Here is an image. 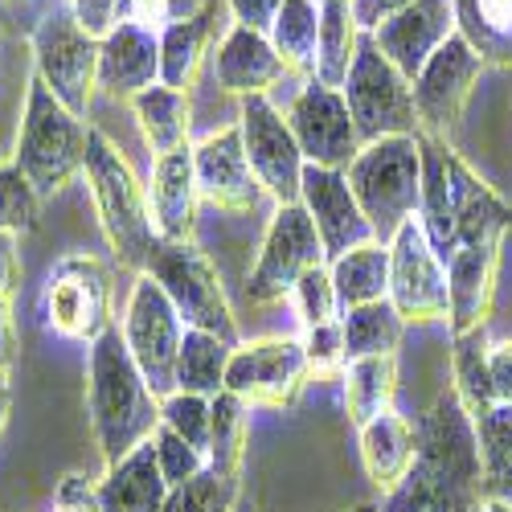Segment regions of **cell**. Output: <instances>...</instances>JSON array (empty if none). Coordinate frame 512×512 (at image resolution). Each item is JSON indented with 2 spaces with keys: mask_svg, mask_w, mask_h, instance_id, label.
<instances>
[{
  "mask_svg": "<svg viewBox=\"0 0 512 512\" xmlns=\"http://www.w3.org/2000/svg\"><path fill=\"white\" fill-rule=\"evenodd\" d=\"M488 373H492V398L512 402V340H496L488 349Z\"/></svg>",
  "mask_w": 512,
  "mask_h": 512,
  "instance_id": "681fc988",
  "label": "cell"
},
{
  "mask_svg": "<svg viewBox=\"0 0 512 512\" xmlns=\"http://www.w3.org/2000/svg\"><path fill=\"white\" fill-rule=\"evenodd\" d=\"M287 127L295 144H300L304 160L316 168H345L357 160L361 152V136H357V123L349 115V103L336 87H324V82L308 78L295 99L287 103Z\"/></svg>",
  "mask_w": 512,
  "mask_h": 512,
  "instance_id": "2e32d148",
  "label": "cell"
},
{
  "mask_svg": "<svg viewBox=\"0 0 512 512\" xmlns=\"http://www.w3.org/2000/svg\"><path fill=\"white\" fill-rule=\"evenodd\" d=\"M291 300H295V312H300L304 328L340 320V300H336V283H332L328 263L324 267H312L300 283H295L291 287Z\"/></svg>",
  "mask_w": 512,
  "mask_h": 512,
  "instance_id": "b9f144b4",
  "label": "cell"
},
{
  "mask_svg": "<svg viewBox=\"0 0 512 512\" xmlns=\"http://www.w3.org/2000/svg\"><path fill=\"white\" fill-rule=\"evenodd\" d=\"M300 345H304V357H308V373L312 377H345L349 353H345V328H340V320L304 328Z\"/></svg>",
  "mask_w": 512,
  "mask_h": 512,
  "instance_id": "7bdbcfd3",
  "label": "cell"
},
{
  "mask_svg": "<svg viewBox=\"0 0 512 512\" xmlns=\"http://www.w3.org/2000/svg\"><path fill=\"white\" fill-rule=\"evenodd\" d=\"M242 500V484L238 480H222V476H213L209 467L201 476L177 484V488H168V500L160 512H234Z\"/></svg>",
  "mask_w": 512,
  "mask_h": 512,
  "instance_id": "74e56055",
  "label": "cell"
},
{
  "mask_svg": "<svg viewBox=\"0 0 512 512\" xmlns=\"http://www.w3.org/2000/svg\"><path fill=\"white\" fill-rule=\"evenodd\" d=\"M82 177L91 185L99 226H103L107 246L115 250V263L144 275L156 246H160V238L152 230V213H148V189L140 185L132 164L123 160V152L99 132V127H91Z\"/></svg>",
  "mask_w": 512,
  "mask_h": 512,
  "instance_id": "3957f363",
  "label": "cell"
},
{
  "mask_svg": "<svg viewBox=\"0 0 512 512\" xmlns=\"http://www.w3.org/2000/svg\"><path fill=\"white\" fill-rule=\"evenodd\" d=\"M349 189L373 230V242L390 246L394 234L418 218L422 205V144L418 136H386L361 144L345 168Z\"/></svg>",
  "mask_w": 512,
  "mask_h": 512,
  "instance_id": "277c9868",
  "label": "cell"
},
{
  "mask_svg": "<svg viewBox=\"0 0 512 512\" xmlns=\"http://www.w3.org/2000/svg\"><path fill=\"white\" fill-rule=\"evenodd\" d=\"M455 29L484 66H512V0H455Z\"/></svg>",
  "mask_w": 512,
  "mask_h": 512,
  "instance_id": "1f68e13d",
  "label": "cell"
},
{
  "mask_svg": "<svg viewBox=\"0 0 512 512\" xmlns=\"http://www.w3.org/2000/svg\"><path fill=\"white\" fill-rule=\"evenodd\" d=\"M197 9H201L197 0H119V21H132V25H144V29L160 33L173 21L193 17Z\"/></svg>",
  "mask_w": 512,
  "mask_h": 512,
  "instance_id": "f6af8a7d",
  "label": "cell"
},
{
  "mask_svg": "<svg viewBox=\"0 0 512 512\" xmlns=\"http://www.w3.org/2000/svg\"><path fill=\"white\" fill-rule=\"evenodd\" d=\"M316 5H328V0H316Z\"/></svg>",
  "mask_w": 512,
  "mask_h": 512,
  "instance_id": "91938a15",
  "label": "cell"
},
{
  "mask_svg": "<svg viewBox=\"0 0 512 512\" xmlns=\"http://www.w3.org/2000/svg\"><path fill=\"white\" fill-rule=\"evenodd\" d=\"M472 431H476L480 467H484V484H488L512 463V402H496L492 410H484L472 422Z\"/></svg>",
  "mask_w": 512,
  "mask_h": 512,
  "instance_id": "ab89813d",
  "label": "cell"
},
{
  "mask_svg": "<svg viewBox=\"0 0 512 512\" xmlns=\"http://www.w3.org/2000/svg\"><path fill=\"white\" fill-rule=\"evenodd\" d=\"M144 275H152L164 287V295L173 300L185 328H201V332L230 340V345H242L222 275L197 242H160Z\"/></svg>",
  "mask_w": 512,
  "mask_h": 512,
  "instance_id": "8992f818",
  "label": "cell"
},
{
  "mask_svg": "<svg viewBox=\"0 0 512 512\" xmlns=\"http://www.w3.org/2000/svg\"><path fill=\"white\" fill-rule=\"evenodd\" d=\"M87 414H91V435L103 455V463H119L144 447L156 426H160V398L148 390L144 373L136 369L132 353L123 345V332L107 328L87 361Z\"/></svg>",
  "mask_w": 512,
  "mask_h": 512,
  "instance_id": "7a4b0ae2",
  "label": "cell"
},
{
  "mask_svg": "<svg viewBox=\"0 0 512 512\" xmlns=\"http://www.w3.org/2000/svg\"><path fill=\"white\" fill-rule=\"evenodd\" d=\"M222 5L230 9L234 25H246V29H259V33H271L283 0H222Z\"/></svg>",
  "mask_w": 512,
  "mask_h": 512,
  "instance_id": "c3c4849f",
  "label": "cell"
},
{
  "mask_svg": "<svg viewBox=\"0 0 512 512\" xmlns=\"http://www.w3.org/2000/svg\"><path fill=\"white\" fill-rule=\"evenodd\" d=\"M33 74L46 82L50 95L70 107L78 119H87L95 91H99V41L74 21L70 9L41 13L29 37Z\"/></svg>",
  "mask_w": 512,
  "mask_h": 512,
  "instance_id": "52a82bcc",
  "label": "cell"
},
{
  "mask_svg": "<svg viewBox=\"0 0 512 512\" xmlns=\"http://www.w3.org/2000/svg\"><path fill=\"white\" fill-rule=\"evenodd\" d=\"M152 447H156V463H160V476L168 480V488H177V484H185V480L201 476L205 467H209V463H205V455H201L197 447H189L177 431H168L164 422L156 426Z\"/></svg>",
  "mask_w": 512,
  "mask_h": 512,
  "instance_id": "ee69618b",
  "label": "cell"
},
{
  "mask_svg": "<svg viewBox=\"0 0 512 512\" xmlns=\"http://www.w3.org/2000/svg\"><path fill=\"white\" fill-rule=\"evenodd\" d=\"M132 115H136V127H140V136H144L152 160L189 148L193 103H189L185 91H173V87H164V82H156V87H148L144 95L132 99Z\"/></svg>",
  "mask_w": 512,
  "mask_h": 512,
  "instance_id": "83f0119b",
  "label": "cell"
},
{
  "mask_svg": "<svg viewBox=\"0 0 512 512\" xmlns=\"http://www.w3.org/2000/svg\"><path fill=\"white\" fill-rule=\"evenodd\" d=\"M70 13L95 41H103L119 25V0H70Z\"/></svg>",
  "mask_w": 512,
  "mask_h": 512,
  "instance_id": "7dc6e473",
  "label": "cell"
},
{
  "mask_svg": "<svg viewBox=\"0 0 512 512\" xmlns=\"http://www.w3.org/2000/svg\"><path fill=\"white\" fill-rule=\"evenodd\" d=\"M160 422L168 431H177L189 447H197L201 455H209V422H213V398L201 394H168L160 398ZM209 463V459H205Z\"/></svg>",
  "mask_w": 512,
  "mask_h": 512,
  "instance_id": "f35d334b",
  "label": "cell"
},
{
  "mask_svg": "<svg viewBox=\"0 0 512 512\" xmlns=\"http://www.w3.org/2000/svg\"><path fill=\"white\" fill-rule=\"evenodd\" d=\"M340 328H345V353H349V361H361V357L398 353L406 320L398 316V308L390 300H377V304H365V308L340 312Z\"/></svg>",
  "mask_w": 512,
  "mask_h": 512,
  "instance_id": "8d00e7d4",
  "label": "cell"
},
{
  "mask_svg": "<svg viewBox=\"0 0 512 512\" xmlns=\"http://www.w3.org/2000/svg\"><path fill=\"white\" fill-rule=\"evenodd\" d=\"M488 328H472L463 336H451V390L459 398V406L467 410V418H480L484 410L496 406L492 398V373H488Z\"/></svg>",
  "mask_w": 512,
  "mask_h": 512,
  "instance_id": "d6a6232c",
  "label": "cell"
},
{
  "mask_svg": "<svg viewBox=\"0 0 512 512\" xmlns=\"http://www.w3.org/2000/svg\"><path fill=\"white\" fill-rule=\"evenodd\" d=\"M193 173H197L201 201H209L222 213H250L267 197V189L259 185V177H254V168L246 160L238 123L218 127V132H209L193 144Z\"/></svg>",
  "mask_w": 512,
  "mask_h": 512,
  "instance_id": "e0dca14e",
  "label": "cell"
},
{
  "mask_svg": "<svg viewBox=\"0 0 512 512\" xmlns=\"http://www.w3.org/2000/svg\"><path fill=\"white\" fill-rule=\"evenodd\" d=\"M349 5H353L357 25H361L365 33H373L381 21H390L394 13H402V9L418 5V0H349Z\"/></svg>",
  "mask_w": 512,
  "mask_h": 512,
  "instance_id": "816d5d0a",
  "label": "cell"
},
{
  "mask_svg": "<svg viewBox=\"0 0 512 512\" xmlns=\"http://www.w3.org/2000/svg\"><path fill=\"white\" fill-rule=\"evenodd\" d=\"M484 58L467 46V37L455 29L443 46L435 50V58L418 70V78L410 82L414 87V111H418V132L422 136H439L447 140L463 111L467 99H472L476 82H480Z\"/></svg>",
  "mask_w": 512,
  "mask_h": 512,
  "instance_id": "9a60e30c",
  "label": "cell"
},
{
  "mask_svg": "<svg viewBox=\"0 0 512 512\" xmlns=\"http://www.w3.org/2000/svg\"><path fill=\"white\" fill-rule=\"evenodd\" d=\"M218 5H201L193 17L173 21L168 29H160V82L173 91H193L197 70L213 46V33H218Z\"/></svg>",
  "mask_w": 512,
  "mask_h": 512,
  "instance_id": "4316f807",
  "label": "cell"
},
{
  "mask_svg": "<svg viewBox=\"0 0 512 512\" xmlns=\"http://www.w3.org/2000/svg\"><path fill=\"white\" fill-rule=\"evenodd\" d=\"M361 37L365 29L357 25L353 17V5L349 0H328L320 5V46H316V82L324 87H345V78L357 62V50H361Z\"/></svg>",
  "mask_w": 512,
  "mask_h": 512,
  "instance_id": "4dcf8cb0",
  "label": "cell"
},
{
  "mask_svg": "<svg viewBox=\"0 0 512 512\" xmlns=\"http://www.w3.org/2000/svg\"><path fill=\"white\" fill-rule=\"evenodd\" d=\"M484 492H488V496H496V500H508V504H512V463L504 467V472H500L496 480H488V484H484Z\"/></svg>",
  "mask_w": 512,
  "mask_h": 512,
  "instance_id": "11a10c76",
  "label": "cell"
},
{
  "mask_svg": "<svg viewBox=\"0 0 512 512\" xmlns=\"http://www.w3.org/2000/svg\"><path fill=\"white\" fill-rule=\"evenodd\" d=\"M156 82H160V33L119 21L99 41V91L132 103Z\"/></svg>",
  "mask_w": 512,
  "mask_h": 512,
  "instance_id": "603a6c76",
  "label": "cell"
},
{
  "mask_svg": "<svg viewBox=\"0 0 512 512\" xmlns=\"http://www.w3.org/2000/svg\"><path fill=\"white\" fill-rule=\"evenodd\" d=\"M414 459H418V431L406 414L390 410L373 418L369 426H361V463H365V476L381 488V496L402 488Z\"/></svg>",
  "mask_w": 512,
  "mask_h": 512,
  "instance_id": "484cf974",
  "label": "cell"
},
{
  "mask_svg": "<svg viewBox=\"0 0 512 512\" xmlns=\"http://www.w3.org/2000/svg\"><path fill=\"white\" fill-rule=\"evenodd\" d=\"M349 512H377V504H369V500H365V504H357V508H349Z\"/></svg>",
  "mask_w": 512,
  "mask_h": 512,
  "instance_id": "6f0895ef",
  "label": "cell"
},
{
  "mask_svg": "<svg viewBox=\"0 0 512 512\" xmlns=\"http://www.w3.org/2000/svg\"><path fill=\"white\" fill-rule=\"evenodd\" d=\"M54 512H103L99 508V488L82 472H66L54 484Z\"/></svg>",
  "mask_w": 512,
  "mask_h": 512,
  "instance_id": "bcb514c9",
  "label": "cell"
},
{
  "mask_svg": "<svg viewBox=\"0 0 512 512\" xmlns=\"http://www.w3.org/2000/svg\"><path fill=\"white\" fill-rule=\"evenodd\" d=\"M107 316H111V271L87 250L62 254L46 287H41V320H46V328L62 340L95 345L107 332Z\"/></svg>",
  "mask_w": 512,
  "mask_h": 512,
  "instance_id": "30bf717a",
  "label": "cell"
},
{
  "mask_svg": "<svg viewBox=\"0 0 512 512\" xmlns=\"http://www.w3.org/2000/svg\"><path fill=\"white\" fill-rule=\"evenodd\" d=\"M324 242L308 218V209L295 205H275V218L263 234L259 259H254L250 275H246V300L250 304H279L283 295H291V287L300 283L312 267H324Z\"/></svg>",
  "mask_w": 512,
  "mask_h": 512,
  "instance_id": "8fae6325",
  "label": "cell"
},
{
  "mask_svg": "<svg viewBox=\"0 0 512 512\" xmlns=\"http://www.w3.org/2000/svg\"><path fill=\"white\" fill-rule=\"evenodd\" d=\"M17 357V328L9 316V304H0V369H9Z\"/></svg>",
  "mask_w": 512,
  "mask_h": 512,
  "instance_id": "f5cc1de1",
  "label": "cell"
},
{
  "mask_svg": "<svg viewBox=\"0 0 512 512\" xmlns=\"http://www.w3.org/2000/svg\"><path fill=\"white\" fill-rule=\"evenodd\" d=\"M283 74L287 66L275 54L271 37L230 21V29L218 37V50H213V78H218V87L242 103L250 95H271L283 82Z\"/></svg>",
  "mask_w": 512,
  "mask_h": 512,
  "instance_id": "7402d4cb",
  "label": "cell"
},
{
  "mask_svg": "<svg viewBox=\"0 0 512 512\" xmlns=\"http://www.w3.org/2000/svg\"><path fill=\"white\" fill-rule=\"evenodd\" d=\"M328 271H332V283H336L340 312L390 300V246H381V242L353 246L349 254L332 259Z\"/></svg>",
  "mask_w": 512,
  "mask_h": 512,
  "instance_id": "f1b7e54d",
  "label": "cell"
},
{
  "mask_svg": "<svg viewBox=\"0 0 512 512\" xmlns=\"http://www.w3.org/2000/svg\"><path fill=\"white\" fill-rule=\"evenodd\" d=\"M484 512H512V504H508V500H496V496H488Z\"/></svg>",
  "mask_w": 512,
  "mask_h": 512,
  "instance_id": "9f6ffc18",
  "label": "cell"
},
{
  "mask_svg": "<svg viewBox=\"0 0 512 512\" xmlns=\"http://www.w3.org/2000/svg\"><path fill=\"white\" fill-rule=\"evenodd\" d=\"M271 46L283 58L287 74H316V46H320V5L316 0H283L271 25Z\"/></svg>",
  "mask_w": 512,
  "mask_h": 512,
  "instance_id": "d590c367",
  "label": "cell"
},
{
  "mask_svg": "<svg viewBox=\"0 0 512 512\" xmlns=\"http://www.w3.org/2000/svg\"><path fill=\"white\" fill-rule=\"evenodd\" d=\"M95 488L103 512H160L168 500V480L160 476L152 439L132 455H123L119 463H111Z\"/></svg>",
  "mask_w": 512,
  "mask_h": 512,
  "instance_id": "d4e9b609",
  "label": "cell"
},
{
  "mask_svg": "<svg viewBox=\"0 0 512 512\" xmlns=\"http://www.w3.org/2000/svg\"><path fill=\"white\" fill-rule=\"evenodd\" d=\"M123 345L132 353L136 369L144 373L148 390L156 398L177 394V357L185 340V320L177 316L173 300L152 275H136L132 295L123 308Z\"/></svg>",
  "mask_w": 512,
  "mask_h": 512,
  "instance_id": "9c48e42d",
  "label": "cell"
},
{
  "mask_svg": "<svg viewBox=\"0 0 512 512\" xmlns=\"http://www.w3.org/2000/svg\"><path fill=\"white\" fill-rule=\"evenodd\" d=\"M447 173H451V205H455V250L504 246V234L512 230V201H504L455 148L447 152Z\"/></svg>",
  "mask_w": 512,
  "mask_h": 512,
  "instance_id": "d6986e66",
  "label": "cell"
},
{
  "mask_svg": "<svg viewBox=\"0 0 512 512\" xmlns=\"http://www.w3.org/2000/svg\"><path fill=\"white\" fill-rule=\"evenodd\" d=\"M345 414L357 426H369L373 418L394 410V394H398V353L386 357H361L349 361L345 369Z\"/></svg>",
  "mask_w": 512,
  "mask_h": 512,
  "instance_id": "f546056e",
  "label": "cell"
},
{
  "mask_svg": "<svg viewBox=\"0 0 512 512\" xmlns=\"http://www.w3.org/2000/svg\"><path fill=\"white\" fill-rule=\"evenodd\" d=\"M148 213H152V230L160 242H193L197 234V173H193V144L181 152H168L152 160L148 173Z\"/></svg>",
  "mask_w": 512,
  "mask_h": 512,
  "instance_id": "44dd1931",
  "label": "cell"
},
{
  "mask_svg": "<svg viewBox=\"0 0 512 512\" xmlns=\"http://www.w3.org/2000/svg\"><path fill=\"white\" fill-rule=\"evenodd\" d=\"M238 132H242L246 160L254 168V177H259V185L267 189V197L275 205L300 201L308 160L291 136L287 115L271 103V95H250L238 103Z\"/></svg>",
  "mask_w": 512,
  "mask_h": 512,
  "instance_id": "7c38bea8",
  "label": "cell"
},
{
  "mask_svg": "<svg viewBox=\"0 0 512 512\" xmlns=\"http://www.w3.org/2000/svg\"><path fill=\"white\" fill-rule=\"evenodd\" d=\"M300 205L308 209V218L324 242V259H340L353 246L373 242V230L365 222V213L349 189V177L340 168H304V185H300Z\"/></svg>",
  "mask_w": 512,
  "mask_h": 512,
  "instance_id": "ac0fdd59",
  "label": "cell"
},
{
  "mask_svg": "<svg viewBox=\"0 0 512 512\" xmlns=\"http://www.w3.org/2000/svg\"><path fill=\"white\" fill-rule=\"evenodd\" d=\"M37 213L41 197L33 193V185L17 173V164H0V230L29 234L37 230Z\"/></svg>",
  "mask_w": 512,
  "mask_h": 512,
  "instance_id": "60d3db41",
  "label": "cell"
},
{
  "mask_svg": "<svg viewBox=\"0 0 512 512\" xmlns=\"http://www.w3.org/2000/svg\"><path fill=\"white\" fill-rule=\"evenodd\" d=\"M246 443H250V406L222 390L213 394V422H209V472L222 480L242 484V463H246Z\"/></svg>",
  "mask_w": 512,
  "mask_h": 512,
  "instance_id": "e575fe53",
  "label": "cell"
},
{
  "mask_svg": "<svg viewBox=\"0 0 512 512\" xmlns=\"http://www.w3.org/2000/svg\"><path fill=\"white\" fill-rule=\"evenodd\" d=\"M308 357L295 336H263L246 340L234 349L230 369H226V390L238 394L246 406H267V410H287L300 402L308 386Z\"/></svg>",
  "mask_w": 512,
  "mask_h": 512,
  "instance_id": "4fadbf2b",
  "label": "cell"
},
{
  "mask_svg": "<svg viewBox=\"0 0 512 512\" xmlns=\"http://www.w3.org/2000/svg\"><path fill=\"white\" fill-rule=\"evenodd\" d=\"M17 238L13 230H0V304H9V295L21 283V254H17Z\"/></svg>",
  "mask_w": 512,
  "mask_h": 512,
  "instance_id": "f907efd6",
  "label": "cell"
},
{
  "mask_svg": "<svg viewBox=\"0 0 512 512\" xmlns=\"http://www.w3.org/2000/svg\"><path fill=\"white\" fill-rule=\"evenodd\" d=\"M451 33H455V0H418V5L394 13L390 21H381L369 37L414 82L418 70L435 58V50Z\"/></svg>",
  "mask_w": 512,
  "mask_h": 512,
  "instance_id": "ffe728a7",
  "label": "cell"
},
{
  "mask_svg": "<svg viewBox=\"0 0 512 512\" xmlns=\"http://www.w3.org/2000/svg\"><path fill=\"white\" fill-rule=\"evenodd\" d=\"M9 410H13V386H9V369H0V439L9 431Z\"/></svg>",
  "mask_w": 512,
  "mask_h": 512,
  "instance_id": "db71d44e",
  "label": "cell"
},
{
  "mask_svg": "<svg viewBox=\"0 0 512 512\" xmlns=\"http://www.w3.org/2000/svg\"><path fill=\"white\" fill-rule=\"evenodd\" d=\"M234 349H238V345H230V340L213 336V332L185 328L181 357H177V390H181V394H201V398L222 394V390H226V369H230Z\"/></svg>",
  "mask_w": 512,
  "mask_h": 512,
  "instance_id": "836d02e7",
  "label": "cell"
},
{
  "mask_svg": "<svg viewBox=\"0 0 512 512\" xmlns=\"http://www.w3.org/2000/svg\"><path fill=\"white\" fill-rule=\"evenodd\" d=\"M87 140H91V123L78 119L70 107H62L50 95L46 82L33 74L13 164L33 185L37 197L62 193L82 173V164H87Z\"/></svg>",
  "mask_w": 512,
  "mask_h": 512,
  "instance_id": "5b68a950",
  "label": "cell"
},
{
  "mask_svg": "<svg viewBox=\"0 0 512 512\" xmlns=\"http://www.w3.org/2000/svg\"><path fill=\"white\" fill-rule=\"evenodd\" d=\"M496 275H500V246L484 250H455L447 259V283H451V336H463L472 328H488L492 304H496Z\"/></svg>",
  "mask_w": 512,
  "mask_h": 512,
  "instance_id": "cb8c5ba5",
  "label": "cell"
},
{
  "mask_svg": "<svg viewBox=\"0 0 512 512\" xmlns=\"http://www.w3.org/2000/svg\"><path fill=\"white\" fill-rule=\"evenodd\" d=\"M390 304L406 324H435L451 316L447 263L439 259L418 218L406 222L390 242Z\"/></svg>",
  "mask_w": 512,
  "mask_h": 512,
  "instance_id": "5bb4252c",
  "label": "cell"
},
{
  "mask_svg": "<svg viewBox=\"0 0 512 512\" xmlns=\"http://www.w3.org/2000/svg\"><path fill=\"white\" fill-rule=\"evenodd\" d=\"M234 512H259V508H254V504H246V500H238V508Z\"/></svg>",
  "mask_w": 512,
  "mask_h": 512,
  "instance_id": "680465c9",
  "label": "cell"
},
{
  "mask_svg": "<svg viewBox=\"0 0 512 512\" xmlns=\"http://www.w3.org/2000/svg\"><path fill=\"white\" fill-rule=\"evenodd\" d=\"M349 103V115L357 123L361 144L386 140V136H418V111H414V87L410 78L373 46V37H361L357 62L340 87Z\"/></svg>",
  "mask_w": 512,
  "mask_h": 512,
  "instance_id": "ba28073f",
  "label": "cell"
},
{
  "mask_svg": "<svg viewBox=\"0 0 512 512\" xmlns=\"http://www.w3.org/2000/svg\"><path fill=\"white\" fill-rule=\"evenodd\" d=\"M418 459L402 488H394L377 512H484V467L472 418L455 390L439 394L431 410L414 418Z\"/></svg>",
  "mask_w": 512,
  "mask_h": 512,
  "instance_id": "6da1fadb",
  "label": "cell"
}]
</instances>
